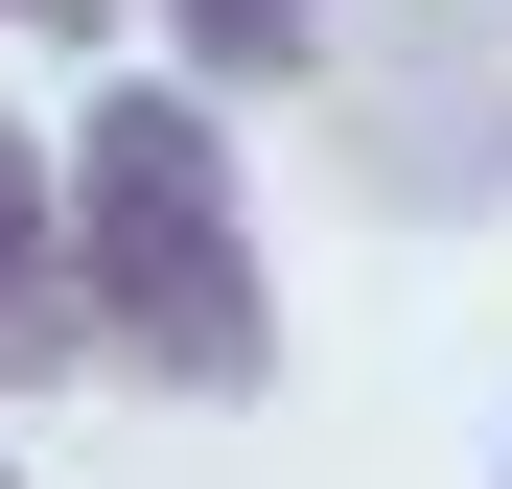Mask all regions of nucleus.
<instances>
[{"mask_svg": "<svg viewBox=\"0 0 512 489\" xmlns=\"http://www.w3.org/2000/svg\"><path fill=\"white\" fill-rule=\"evenodd\" d=\"M94 350V303H70V187H47V140L0 117V396Z\"/></svg>", "mask_w": 512, "mask_h": 489, "instance_id": "nucleus-3", "label": "nucleus"}, {"mask_svg": "<svg viewBox=\"0 0 512 489\" xmlns=\"http://www.w3.org/2000/svg\"><path fill=\"white\" fill-rule=\"evenodd\" d=\"M0 489H24V466H0Z\"/></svg>", "mask_w": 512, "mask_h": 489, "instance_id": "nucleus-6", "label": "nucleus"}, {"mask_svg": "<svg viewBox=\"0 0 512 489\" xmlns=\"http://www.w3.org/2000/svg\"><path fill=\"white\" fill-rule=\"evenodd\" d=\"M0 24H70V47H94V24H117V0H0Z\"/></svg>", "mask_w": 512, "mask_h": 489, "instance_id": "nucleus-5", "label": "nucleus"}, {"mask_svg": "<svg viewBox=\"0 0 512 489\" xmlns=\"http://www.w3.org/2000/svg\"><path fill=\"white\" fill-rule=\"evenodd\" d=\"M326 94L373 210H512V0H373L326 24Z\"/></svg>", "mask_w": 512, "mask_h": 489, "instance_id": "nucleus-2", "label": "nucleus"}, {"mask_svg": "<svg viewBox=\"0 0 512 489\" xmlns=\"http://www.w3.org/2000/svg\"><path fill=\"white\" fill-rule=\"evenodd\" d=\"M47 187H70V303H94L117 373H163V396H256L280 373V280H256L210 94H94L47 140Z\"/></svg>", "mask_w": 512, "mask_h": 489, "instance_id": "nucleus-1", "label": "nucleus"}, {"mask_svg": "<svg viewBox=\"0 0 512 489\" xmlns=\"http://www.w3.org/2000/svg\"><path fill=\"white\" fill-rule=\"evenodd\" d=\"M163 47L210 94H256V70H326V0H163Z\"/></svg>", "mask_w": 512, "mask_h": 489, "instance_id": "nucleus-4", "label": "nucleus"}]
</instances>
